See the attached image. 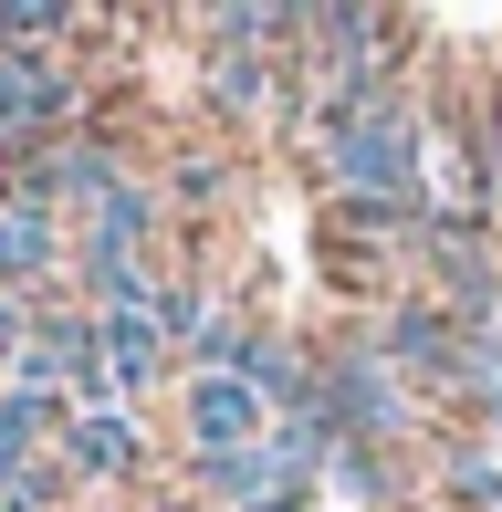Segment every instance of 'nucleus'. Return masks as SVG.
<instances>
[{"label": "nucleus", "mask_w": 502, "mask_h": 512, "mask_svg": "<svg viewBox=\"0 0 502 512\" xmlns=\"http://www.w3.org/2000/svg\"><path fill=\"white\" fill-rule=\"evenodd\" d=\"M147 230H157V189H136V178H126L116 199H95V241H105V251H136Z\"/></svg>", "instance_id": "nucleus-9"}, {"label": "nucleus", "mask_w": 502, "mask_h": 512, "mask_svg": "<svg viewBox=\"0 0 502 512\" xmlns=\"http://www.w3.org/2000/svg\"><path fill=\"white\" fill-rule=\"evenodd\" d=\"M335 481H346L356 502H387V471H377V450H367V439H346V450H335Z\"/></svg>", "instance_id": "nucleus-13"}, {"label": "nucleus", "mask_w": 502, "mask_h": 512, "mask_svg": "<svg viewBox=\"0 0 502 512\" xmlns=\"http://www.w3.org/2000/svg\"><path fill=\"white\" fill-rule=\"evenodd\" d=\"M42 272H53V209L42 199H0V293L42 283Z\"/></svg>", "instance_id": "nucleus-7"}, {"label": "nucleus", "mask_w": 502, "mask_h": 512, "mask_svg": "<svg viewBox=\"0 0 502 512\" xmlns=\"http://www.w3.org/2000/svg\"><path fill=\"white\" fill-rule=\"evenodd\" d=\"M63 115H74V74H63L53 53H21V42H0V136H11L21 157H42Z\"/></svg>", "instance_id": "nucleus-2"}, {"label": "nucleus", "mask_w": 502, "mask_h": 512, "mask_svg": "<svg viewBox=\"0 0 502 512\" xmlns=\"http://www.w3.org/2000/svg\"><path fill=\"white\" fill-rule=\"evenodd\" d=\"M63 471H84V481H136V471H147L136 418H126V408H74V418H63Z\"/></svg>", "instance_id": "nucleus-5"}, {"label": "nucleus", "mask_w": 502, "mask_h": 512, "mask_svg": "<svg viewBox=\"0 0 502 512\" xmlns=\"http://www.w3.org/2000/svg\"><path fill=\"white\" fill-rule=\"evenodd\" d=\"M95 324H105V377H116V408L178 366V345H168V324H157V304H126V314H95Z\"/></svg>", "instance_id": "nucleus-6"}, {"label": "nucleus", "mask_w": 502, "mask_h": 512, "mask_svg": "<svg viewBox=\"0 0 502 512\" xmlns=\"http://www.w3.org/2000/svg\"><path fill=\"white\" fill-rule=\"evenodd\" d=\"M210 95L220 105H262V53H251V42H220L210 53Z\"/></svg>", "instance_id": "nucleus-10"}, {"label": "nucleus", "mask_w": 502, "mask_h": 512, "mask_svg": "<svg viewBox=\"0 0 502 512\" xmlns=\"http://www.w3.org/2000/svg\"><path fill=\"white\" fill-rule=\"evenodd\" d=\"M74 32V11H53V0H21V11H0V42H63Z\"/></svg>", "instance_id": "nucleus-12"}, {"label": "nucleus", "mask_w": 502, "mask_h": 512, "mask_svg": "<svg viewBox=\"0 0 502 512\" xmlns=\"http://www.w3.org/2000/svg\"><path fill=\"white\" fill-rule=\"evenodd\" d=\"M314 147H325L335 199H419V115H408V95L346 115V126L314 136Z\"/></svg>", "instance_id": "nucleus-1"}, {"label": "nucleus", "mask_w": 502, "mask_h": 512, "mask_svg": "<svg viewBox=\"0 0 502 512\" xmlns=\"http://www.w3.org/2000/svg\"><path fill=\"white\" fill-rule=\"evenodd\" d=\"M42 439L63 450V408H53V398H32V387H0V481H11V471H32V460H42Z\"/></svg>", "instance_id": "nucleus-8"}, {"label": "nucleus", "mask_w": 502, "mask_h": 512, "mask_svg": "<svg viewBox=\"0 0 502 512\" xmlns=\"http://www.w3.org/2000/svg\"><path fill=\"white\" fill-rule=\"evenodd\" d=\"M377 356H387V366H419V377H482L471 324L440 314V304H398V314L377 324Z\"/></svg>", "instance_id": "nucleus-3"}, {"label": "nucleus", "mask_w": 502, "mask_h": 512, "mask_svg": "<svg viewBox=\"0 0 502 512\" xmlns=\"http://www.w3.org/2000/svg\"><path fill=\"white\" fill-rule=\"evenodd\" d=\"M283 418L251 377H189V450H251V439H272Z\"/></svg>", "instance_id": "nucleus-4"}, {"label": "nucleus", "mask_w": 502, "mask_h": 512, "mask_svg": "<svg viewBox=\"0 0 502 512\" xmlns=\"http://www.w3.org/2000/svg\"><path fill=\"white\" fill-rule=\"evenodd\" d=\"M0 492H11V512H53L63 471H53V460H32V471H11V481H0Z\"/></svg>", "instance_id": "nucleus-14"}, {"label": "nucleus", "mask_w": 502, "mask_h": 512, "mask_svg": "<svg viewBox=\"0 0 502 512\" xmlns=\"http://www.w3.org/2000/svg\"><path fill=\"white\" fill-rule=\"evenodd\" d=\"M450 492L482 502V512H502V460L492 450H461V460H450Z\"/></svg>", "instance_id": "nucleus-11"}]
</instances>
